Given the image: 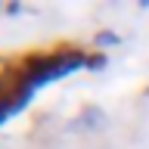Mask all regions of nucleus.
<instances>
[{
    "mask_svg": "<svg viewBox=\"0 0 149 149\" xmlns=\"http://www.w3.org/2000/svg\"><path fill=\"white\" fill-rule=\"evenodd\" d=\"M87 62H90V53L81 50V47H68V50H59V53L31 56L25 62V68L19 72L16 87L19 90H28V93H37L47 84H56V81H62V78H68L74 72H84Z\"/></svg>",
    "mask_w": 149,
    "mask_h": 149,
    "instance_id": "nucleus-1",
    "label": "nucleus"
},
{
    "mask_svg": "<svg viewBox=\"0 0 149 149\" xmlns=\"http://www.w3.org/2000/svg\"><path fill=\"white\" fill-rule=\"evenodd\" d=\"M93 44L96 47H118L121 34H115V31H96V34H93Z\"/></svg>",
    "mask_w": 149,
    "mask_h": 149,
    "instance_id": "nucleus-3",
    "label": "nucleus"
},
{
    "mask_svg": "<svg viewBox=\"0 0 149 149\" xmlns=\"http://www.w3.org/2000/svg\"><path fill=\"white\" fill-rule=\"evenodd\" d=\"M106 65H109V56L96 50V53H90V62H87V72H102Z\"/></svg>",
    "mask_w": 149,
    "mask_h": 149,
    "instance_id": "nucleus-4",
    "label": "nucleus"
},
{
    "mask_svg": "<svg viewBox=\"0 0 149 149\" xmlns=\"http://www.w3.org/2000/svg\"><path fill=\"white\" fill-rule=\"evenodd\" d=\"M0 9H3V6H0Z\"/></svg>",
    "mask_w": 149,
    "mask_h": 149,
    "instance_id": "nucleus-5",
    "label": "nucleus"
},
{
    "mask_svg": "<svg viewBox=\"0 0 149 149\" xmlns=\"http://www.w3.org/2000/svg\"><path fill=\"white\" fill-rule=\"evenodd\" d=\"M106 124H109V115H106L100 106H87L78 118H72L68 127H72L74 134H84V130H106Z\"/></svg>",
    "mask_w": 149,
    "mask_h": 149,
    "instance_id": "nucleus-2",
    "label": "nucleus"
}]
</instances>
